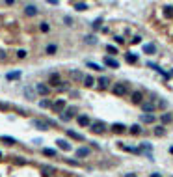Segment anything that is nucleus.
Returning <instances> with one entry per match:
<instances>
[{"label": "nucleus", "instance_id": "f257e3e1", "mask_svg": "<svg viewBox=\"0 0 173 177\" xmlns=\"http://www.w3.org/2000/svg\"><path fill=\"white\" fill-rule=\"evenodd\" d=\"M30 123H32L34 129H39V131H49V127H54V125H56L52 119H49V121H45V119H32Z\"/></svg>", "mask_w": 173, "mask_h": 177}, {"label": "nucleus", "instance_id": "f03ea898", "mask_svg": "<svg viewBox=\"0 0 173 177\" xmlns=\"http://www.w3.org/2000/svg\"><path fill=\"white\" fill-rule=\"evenodd\" d=\"M76 112H78L76 106H67V108H65L64 112L60 114V119H61V121H71V119L74 117V114H76Z\"/></svg>", "mask_w": 173, "mask_h": 177}, {"label": "nucleus", "instance_id": "7ed1b4c3", "mask_svg": "<svg viewBox=\"0 0 173 177\" xmlns=\"http://www.w3.org/2000/svg\"><path fill=\"white\" fill-rule=\"evenodd\" d=\"M114 93L119 95V97L127 95V93H128V84H127V82H117V84H114Z\"/></svg>", "mask_w": 173, "mask_h": 177}, {"label": "nucleus", "instance_id": "20e7f679", "mask_svg": "<svg viewBox=\"0 0 173 177\" xmlns=\"http://www.w3.org/2000/svg\"><path fill=\"white\" fill-rule=\"evenodd\" d=\"M89 127H91V131L95 132V134H103L106 129H108V127H106V123H103V121H91Z\"/></svg>", "mask_w": 173, "mask_h": 177}, {"label": "nucleus", "instance_id": "39448f33", "mask_svg": "<svg viewBox=\"0 0 173 177\" xmlns=\"http://www.w3.org/2000/svg\"><path fill=\"white\" fill-rule=\"evenodd\" d=\"M147 67H151V69H155V71H156V73H160V75H162V77H164V78H166V80H170V77H171V75H170V73H166V71H164L162 67H160V65H156V64H153V62H151V60H149V62H147Z\"/></svg>", "mask_w": 173, "mask_h": 177}, {"label": "nucleus", "instance_id": "423d86ee", "mask_svg": "<svg viewBox=\"0 0 173 177\" xmlns=\"http://www.w3.org/2000/svg\"><path fill=\"white\" fill-rule=\"evenodd\" d=\"M49 84H52V86H56V88H60L61 84H65V82H61V78H60V75L58 73H52L49 77Z\"/></svg>", "mask_w": 173, "mask_h": 177}, {"label": "nucleus", "instance_id": "0eeeda50", "mask_svg": "<svg viewBox=\"0 0 173 177\" xmlns=\"http://www.w3.org/2000/svg\"><path fill=\"white\" fill-rule=\"evenodd\" d=\"M50 106H52V108H54V112L61 114V112H64V110H65V99H58L56 103H54V104H50Z\"/></svg>", "mask_w": 173, "mask_h": 177}, {"label": "nucleus", "instance_id": "6e6552de", "mask_svg": "<svg viewBox=\"0 0 173 177\" xmlns=\"http://www.w3.org/2000/svg\"><path fill=\"white\" fill-rule=\"evenodd\" d=\"M104 65L106 67H112V69H117L119 67V62H117L116 58H112V56H106L104 58Z\"/></svg>", "mask_w": 173, "mask_h": 177}, {"label": "nucleus", "instance_id": "1a4fd4ad", "mask_svg": "<svg viewBox=\"0 0 173 177\" xmlns=\"http://www.w3.org/2000/svg\"><path fill=\"white\" fill-rule=\"evenodd\" d=\"M76 121H78V125H80V127H89V123H91V119H89L86 114H80V116L76 117Z\"/></svg>", "mask_w": 173, "mask_h": 177}, {"label": "nucleus", "instance_id": "9d476101", "mask_svg": "<svg viewBox=\"0 0 173 177\" xmlns=\"http://www.w3.org/2000/svg\"><path fill=\"white\" fill-rule=\"evenodd\" d=\"M141 110H143L145 114H153L156 110V104L153 103V101H151V103H141Z\"/></svg>", "mask_w": 173, "mask_h": 177}, {"label": "nucleus", "instance_id": "9b49d317", "mask_svg": "<svg viewBox=\"0 0 173 177\" xmlns=\"http://www.w3.org/2000/svg\"><path fill=\"white\" fill-rule=\"evenodd\" d=\"M24 13L28 15V17H35V15H37V6H35V4H28V6L24 7Z\"/></svg>", "mask_w": 173, "mask_h": 177}, {"label": "nucleus", "instance_id": "f8f14e48", "mask_svg": "<svg viewBox=\"0 0 173 177\" xmlns=\"http://www.w3.org/2000/svg\"><path fill=\"white\" fill-rule=\"evenodd\" d=\"M56 145L60 149H64V151H71V144H69L67 140H64V138H58L56 140Z\"/></svg>", "mask_w": 173, "mask_h": 177}, {"label": "nucleus", "instance_id": "ddd939ff", "mask_svg": "<svg viewBox=\"0 0 173 177\" xmlns=\"http://www.w3.org/2000/svg\"><path fill=\"white\" fill-rule=\"evenodd\" d=\"M35 92H37L39 95H49V86L39 82V84H35Z\"/></svg>", "mask_w": 173, "mask_h": 177}, {"label": "nucleus", "instance_id": "4468645a", "mask_svg": "<svg viewBox=\"0 0 173 177\" xmlns=\"http://www.w3.org/2000/svg\"><path fill=\"white\" fill-rule=\"evenodd\" d=\"M132 103H134V104H141V103H143V93H141V92H134V93H132Z\"/></svg>", "mask_w": 173, "mask_h": 177}, {"label": "nucleus", "instance_id": "2eb2a0df", "mask_svg": "<svg viewBox=\"0 0 173 177\" xmlns=\"http://www.w3.org/2000/svg\"><path fill=\"white\" fill-rule=\"evenodd\" d=\"M112 131L116 132V134H121V132L127 131V127H125L123 123H114V125H112Z\"/></svg>", "mask_w": 173, "mask_h": 177}, {"label": "nucleus", "instance_id": "dca6fc26", "mask_svg": "<svg viewBox=\"0 0 173 177\" xmlns=\"http://www.w3.org/2000/svg\"><path fill=\"white\" fill-rule=\"evenodd\" d=\"M125 60H127V64H136V62H138V54L127 52V54H125Z\"/></svg>", "mask_w": 173, "mask_h": 177}, {"label": "nucleus", "instance_id": "f3484780", "mask_svg": "<svg viewBox=\"0 0 173 177\" xmlns=\"http://www.w3.org/2000/svg\"><path fill=\"white\" fill-rule=\"evenodd\" d=\"M67 136H71L73 140H78V142H84V136L80 134V132H74V131H71V129H67Z\"/></svg>", "mask_w": 173, "mask_h": 177}, {"label": "nucleus", "instance_id": "a211bd4d", "mask_svg": "<svg viewBox=\"0 0 173 177\" xmlns=\"http://www.w3.org/2000/svg\"><path fill=\"white\" fill-rule=\"evenodd\" d=\"M143 123H155V114H141L140 117Z\"/></svg>", "mask_w": 173, "mask_h": 177}, {"label": "nucleus", "instance_id": "6ab92c4d", "mask_svg": "<svg viewBox=\"0 0 173 177\" xmlns=\"http://www.w3.org/2000/svg\"><path fill=\"white\" fill-rule=\"evenodd\" d=\"M143 52L145 54H155L156 52V47L153 45V43H147V45H143Z\"/></svg>", "mask_w": 173, "mask_h": 177}, {"label": "nucleus", "instance_id": "aec40b11", "mask_svg": "<svg viewBox=\"0 0 173 177\" xmlns=\"http://www.w3.org/2000/svg\"><path fill=\"white\" fill-rule=\"evenodd\" d=\"M95 84H99V88H108L110 80H108V77H101L99 80H95Z\"/></svg>", "mask_w": 173, "mask_h": 177}, {"label": "nucleus", "instance_id": "412c9836", "mask_svg": "<svg viewBox=\"0 0 173 177\" xmlns=\"http://www.w3.org/2000/svg\"><path fill=\"white\" fill-rule=\"evenodd\" d=\"M24 95H26V99H30V101H34V97H35V90L32 88V86H28V88L24 90Z\"/></svg>", "mask_w": 173, "mask_h": 177}, {"label": "nucleus", "instance_id": "4be33fe9", "mask_svg": "<svg viewBox=\"0 0 173 177\" xmlns=\"http://www.w3.org/2000/svg\"><path fill=\"white\" fill-rule=\"evenodd\" d=\"M89 26H91L93 30H101V28H103V17L95 19V21H93V22H91V24H89Z\"/></svg>", "mask_w": 173, "mask_h": 177}, {"label": "nucleus", "instance_id": "5701e85b", "mask_svg": "<svg viewBox=\"0 0 173 177\" xmlns=\"http://www.w3.org/2000/svg\"><path fill=\"white\" fill-rule=\"evenodd\" d=\"M74 153H76V157H80V159H82V157H88L89 155V149L88 147H78Z\"/></svg>", "mask_w": 173, "mask_h": 177}, {"label": "nucleus", "instance_id": "b1692460", "mask_svg": "<svg viewBox=\"0 0 173 177\" xmlns=\"http://www.w3.org/2000/svg\"><path fill=\"white\" fill-rule=\"evenodd\" d=\"M7 80H17V78H21V71H11V73L6 75Z\"/></svg>", "mask_w": 173, "mask_h": 177}, {"label": "nucleus", "instance_id": "393cba45", "mask_svg": "<svg viewBox=\"0 0 173 177\" xmlns=\"http://www.w3.org/2000/svg\"><path fill=\"white\" fill-rule=\"evenodd\" d=\"M82 80H84V84H86V86H88V88H91V86H93V84H95V78H93V77H91V75H86V77H84V78H82Z\"/></svg>", "mask_w": 173, "mask_h": 177}, {"label": "nucleus", "instance_id": "a878e982", "mask_svg": "<svg viewBox=\"0 0 173 177\" xmlns=\"http://www.w3.org/2000/svg\"><path fill=\"white\" fill-rule=\"evenodd\" d=\"M128 132L134 134V136H138V134H141V127L140 125H132V127H128Z\"/></svg>", "mask_w": 173, "mask_h": 177}, {"label": "nucleus", "instance_id": "bb28decb", "mask_svg": "<svg viewBox=\"0 0 173 177\" xmlns=\"http://www.w3.org/2000/svg\"><path fill=\"white\" fill-rule=\"evenodd\" d=\"M41 172L45 175H50V174H54V172H56V168L54 166H41Z\"/></svg>", "mask_w": 173, "mask_h": 177}, {"label": "nucleus", "instance_id": "cd10ccee", "mask_svg": "<svg viewBox=\"0 0 173 177\" xmlns=\"http://www.w3.org/2000/svg\"><path fill=\"white\" fill-rule=\"evenodd\" d=\"M74 9H78V11H86V9H88V4H86V2H76V4H74Z\"/></svg>", "mask_w": 173, "mask_h": 177}, {"label": "nucleus", "instance_id": "c85d7f7f", "mask_svg": "<svg viewBox=\"0 0 173 177\" xmlns=\"http://www.w3.org/2000/svg\"><path fill=\"white\" fill-rule=\"evenodd\" d=\"M155 134L156 136H164V134H166V129H164L162 125H156V127H155Z\"/></svg>", "mask_w": 173, "mask_h": 177}, {"label": "nucleus", "instance_id": "c756f323", "mask_svg": "<svg viewBox=\"0 0 173 177\" xmlns=\"http://www.w3.org/2000/svg\"><path fill=\"white\" fill-rule=\"evenodd\" d=\"M71 77H73L74 80H82V78H84V75H82L80 71H76V69H74V71H71Z\"/></svg>", "mask_w": 173, "mask_h": 177}, {"label": "nucleus", "instance_id": "7c9ffc66", "mask_svg": "<svg viewBox=\"0 0 173 177\" xmlns=\"http://www.w3.org/2000/svg\"><path fill=\"white\" fill-rule=\"evenodd\" d=\"M43 155H45V157H56V149H49V147H45V149H43Z\"/></svg>", "mask_w": 173, "mask_h": 177}, {"label": "nucleus", "instance_id": "2f4dec72", "mask_svg": "<svg viewBox=\"0 0 173 177\" xmlns=\"http://www.w3.org/2000/svg\"><path fill=\"white\" fill-rule=\"evenodd\" d=\"M160 119H162V123H171V119H173V116L171 114H162V117H160Z\"/></svg>", "mask_w": 173, "mask_h": 177}, {"label": "nucleus", "instance_id": "473e14b6", "mask_svg": "<svg viewBox=\"0 0 173 177\" xmlns=\"http://www.w3.org/2000/svg\"><path fill=\"white\" fill-rule=\"evenodd\" d=\"M86 43H88V45H95V43H97V37H95V35H86Z\"/></svg>", "mask_w": 173, "mask_h": 177}, {"label": "nucleus", "instance_id": "72a5a7b5", "mask_svg": "<svg viewBox=\"0 0 173 177\" xmlns=\"http://www.w3.org/2000/svg\"><path fill=\"white\" fill-rule=\"evenodd\" d=\"M47 54H56V50H58V47L56 45H47Z\"/></svg>", "mask_w": 173, "mask_h": 177}, {"label": "nucleus", "instance_id": "f704fd0d", "mask_svg": "<svg viewBox=\"0 0 173 177\" xmlns=\"http://www.w3.org/2000/svg\"><path fill=\"white\" fill-rule=\"evenodd\" d=\"M2 142H6L7 145H13V144H17V142H15V138H11V136H2Z\"/></svg>", "mask_w": 173, "mask_h": 177}, {"label": "nucleus", "instance_id": "c9c22d12", "mask_svg": "<svg viewBox=\"0 0 173 177\" xmlns=\"http://www.w3.org/2000/svg\"><path fill=\"white\" fill-rule=\"evenodd\" d=\"M86 65H88V67H89V69H93V71H103V67H101V65H97V64H93V62H88V64H86Z\"/></svg>", "mask_w": 173, "mask_h": 177}, {"label": "nucleus", "instance_id": "e433bc0d", "mask_svg": "<svg viewBox=\"0 0 173 177\" xmlns=\"http://www.w3.org/2000/svg\"><path fill=\"white\" fill-rule=\"evenodd\" d=\"M164 13H166V17H173V6H166L164 7Z\"/></svg>", "mask_w": 173, "mask_h": 177}, {"label": "nucleus", "instance_id": "4c0bfd02", "mask_svg": "<svg viewBox=\"0 0 173 177\" xmlns=\"http://www.w3.org/2000/svg\"><path fill=\"white\" fill-rule=\"evenodd\" d=\"M39 30H41L43 34H47L50 30V26H49V22H41V24H39Z\"/></svg>", "mask_w": 173, "mask_h": 177}, {"label": "nucleus", "instance_id": "58836bf2", "mask_svg": "<svg viewBox=\"0 0 173 177\" xmlns=\"http://www.w3.org/2000/svg\"><path fill=\"white\" fill-rule=\"evenodd\" d=\"M26 54H28V52H26V50H24V49H21V50H17V58H26Z\"/></svg>", "mask_w": 173, "mask_h": 177}, {"label": "nucleus", "instance_id": "ea45409f", "mask_svg": "<svg viewBox=\"0 0 173 177\" xmlns=\"http://www.w3.org/2000/svg\"><path fill=\"white\" fill-rule=\"evenodd\" d=\"M114 39H116V43H117V45H121V43H125V37H123V35H116V37H114Z\"/></svg>", "mask_w": 173, "mask_h": 177}, {"label": "nucleus", "instance_id": "a19ab883", "mask_svg": "<svg viewBox=\"0 0 173 177\" xmlns=\"http://www.w3.org/2000/svg\"><path fill=\"white\" fill-rule=\"evenodd\" d=\"M106 50H108L110 54H116V52H117V49H116L114 45H108V47H106Z\"/></svg>", "mask_w": 173, "mask_h": 177}, {"label": "nucleus", "instance_id": "79ce46f5", "mask_svg": "<svg viewBox=\"0 0 173 177\" xmlns=\"http://www.w3.org/2000/svg\"><path fill=\"white\" fill-rule=\"evenodd\" d=\"M39 106H41V108H49V106H50V103H49L47 99H43L41 103H39Z\"/></svg>", "mask_w": 173, "mask_h": 177}, {"label": "nucleus", "instance_id": "37998d69", "mask_svg": "<svg viewBox=\"0 0 173 177\" xmlns=\"http://www.w3.org/2000/svg\"><path fill=\"white\" fill-rule=\"evenodd\" d=\"M140 41H141V37H140V35H134V37L130 39V43H134V45H136V43H140Z\"/></svg>", "mask_w": 173, "mask_h": 177}, {"label": "nucleus", "instance_id": "c03bdc74", "mask_svg": "<svg viewBox=\"0 0 173 177\" xmlns=\"http://www.w3.org/2000/svg\"><path fill=\"white\" fill-rule=\"evenodd\" d=\"M64 22L67 26H71V24H73V19H71V17H64Z\"/></svg>", "mask_w": 173, "mask_h": 177}, {"label": "nucleus", "instance_id": "a18cd8bd", "mask_svg": "<svg viewBox=\"0 0 173 177\" xmlns=\"http://www.w3.org/2000/svg\"><path fill=\"white\" fill-rule=\"evenodd\" d=\"M15 162H17V164H24V159H21V157H19V159H15Z\"/></svg>", "mask_w": 173, "mask_h": 177}, {"label": "nucleus", "instance_id": "49530a36", "mask_svg": "<svg viewBox=\"0 0 173 177\" xmlns=\"http://www.w3.org/2000/svg\"><path fill=\"white\" fill-rule=\"evenodd\" d=\"M0 110H7V104H4V103H0Z\"/></svg>", "mask_w": 173, "mask_h": 177}, {"label": "nucleus", "instance_id": "de8ad7c7", "mask_svg": "<svg viewBox=\"0 0 173 177\" xmlns=\"http://www.w3.org/2000/svg\"><path fill=\"white\" fill-rule=\"evenodd\" d=\"M125 177H138L136 174H125Z\"/></svg>", "mask_w": 173, "mask_h": 177}, {"label": "nucleus", "instance_id": "09e8293b", "mask_svg": "<svg viewBox=\"0 0 173 177\" xmlns=\"http://www.w3.org/2000/svg\"><path fill=\"white\" fill-rule=\"evenodd\" d=\"M151 177H162L160 174H151Z\"/></svg>", "mask_w": 173, "mask_h": 177}, {"label": "nucleus", "instance_id": "8fccbe9b", "mask_svg": "<svg viewBox=\"0 0 173 177\" xmlns=\"http://www.w3.org/2000/svg\"><path fill=\"white\" fill-rule=\"evenodd\" d=\"M0 159H2V153H0Z\"/></svg>", "mask_w": 173, "mask_h": 177}]
</instances>
